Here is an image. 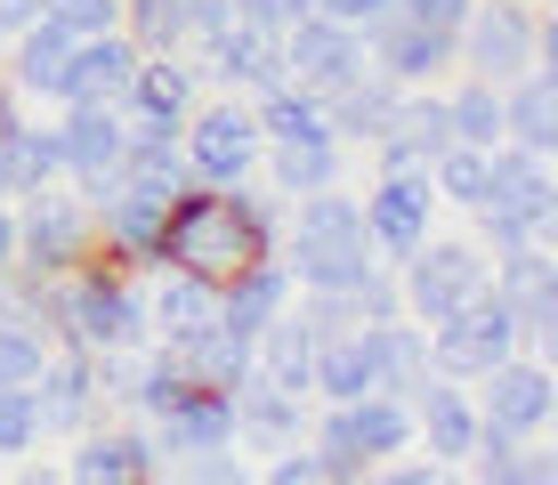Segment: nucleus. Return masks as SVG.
Here are the masks:
<instances>
[{
    "instance_id": "1",
    "label": "nucleus",
    "mask_w": 558,
    "mask_h": 485,
    "mask_svg": "<svg viewBox=\"0 0 558 485\" xmlns=\"http://www.w3.org/2000/svg\"><path fill=\"white\" fill-rule=\"evenodd\" d=\"M259 251H276V243H267L259 227L243 219L235 186H203V179H186V186L162 203V267H195V276L227 283L243 259H259Z\"/></svg>"
},
{
    "instance_id": "2",
    "label": "nucleus",
    "mask_w": 558,
    "mask_h": 485,
    "mask_svg": "<svg viewBox=\"0 0 558 485\" xmlns=\"http://www.w3.org/2000/svg\"><path fill=\"white\" fill-rule=\"evenodd\" d=\"M526 65H558V33L543 0H470V16L453 25V73L518 82Z\"/></svg>"
},
{
    "instance_id": "3",
    "label": "nucleus",
    "mask_w": 558,
    "mask_h": 485,
    "mask_svg": "<svg viewBox=\"0 0 558 485\" xmlns=\"http://www.w3.org/2000/svg\"><path fill=\"white\" fill-rule=\"evenodd\" d=\"M154 340V316H146V276H130V267L113 259H82L65 276V332L57 348H89V356H106V348H146Z\"/></svg>"
},
{
    "instance_id": "4",
    "label": "nucleus",
    "mask_w": 558,
    "mask_h": 485,
    "mask_svg": "<svg viewBox=\"0 0 558 485\" xmlns=\"http://www.w3.org/2000/svg\"><path fill=\"white\" fill-rule=\"evenodd\" d=\"M179 146H186V179H203V186H235V179H252L259 154H267L252 97H235V89H203V97H195V113L179 122Z\"/></svg>"
},
{
    "instance_id": "5",
    "label": "nucleus",
    "mask_w": 558,
    "mask_h": 485,
    "mask_svg": "<svg viewBox=\"0 0 558 485\" xmlns=\"http://www.w3.org/2000/svg\"><path fill=\"white\" fill-rule=\"evenodd\" d=\"M82 259H98V219L65 179L16 194V267L33 276H73Z\"/></svg>"
},
{
    "instance_id": "6",
    "label": "nucleus",
    "mask_w": 558,
    "mask_h": 485,
    "mask_svg": "<svg viewBox=\"0 0 558 485\" xmlns=\"http://www.w3.org/2000/svg\"><path fill=\"white\" fill-rule=\"evenodd\" d=\"M486 291L510 307V324H518V348L550 356V340H558V251H550L543 235L486 251Z\"/></svg>"
},
{
    "instance_id": "7",
    "label": "nucleus",
    "mask_w": 558,
    "mask_h": 485,
    "mask_svg": "<svg viewBox=\"0 0 558 485\" xmlns=\"http://www.w3.org/2000/svg\"><path fill=\"white\" fill-rule=\"evenodd\" d=\"M397 291H405V316L413 324H446L453 307H470L486 291V251L470 235H421L413 259H397Z\"/></svg>"
},
{
    "instance_id": "8",
    "label": "nucleus",
    "mask_w": 558,
    "mask_h": 485,
    "mask_svg": "<svg viewBox=\"0 0 558 485\" xmlns=\"http://www.w3.org/2000/svg\"><path fill=\"white\" fill-rule=\"evenodd\" d=\"M356 203H364V235H373V259H380V267L413 259L421 235L437 227V186H429V170H373V186H364Z\"/></svg>"
},
{
    "instance_id": "9",
    "label": "nucleus",
    "mask_w": 558,
    "mask_h": 485,
    "mask_svg": "<svg viewBox=\"0 0 558 485\" xmlns=\"http://www.w3.org/2000/svg\"><path fill=\"white\" fill-rule=\"evenodd\" d=\"M470 397H477L486 421H502L518 437H550V421H558V373H550V356H534V348H518V356H502L494 373H477Z\"/></svg>"
},
{
    "instance_id": "10",
    "label": "nucleus",
    "mask_w": 558,
    "mask_h": 485,
    "mask_svg": "<svg viewBox=\"0 0 558 485\" xmlns=\"http://www.w3.org/2000/svg\"><path fill=\"white\" fill-rule=\"evenodd\" d=\"M502 356H518V324L494 291H477L470 307H453L446 324H429V373H453V380H477L494 373Z\"/></svg>"
},
{
    "instance_id": "11",
    "label": "nucleus",
    "mask_w": 558,
    "mask_h": 485,
    "mask_svg": "<svg viewBox=\"0 0 558 485\" xmlns=\"http://www.w3.org/2000/svg\"><path fill=\"white\" fill-rule=\"evenodd\" d=\"M73 453H65V477H82V485H146V477H162V453H154V437H146V421H89V429H73L65 437Z\"/></svg>"
},
{
    "instance_id": "12",
    "label": "nucleus",
    "mask_w": 558,
    "mask_h": 485,
    "mask_svg": "<svg viewBox=\"0 0 558 485\" xmlns=\"http://www.w3.org/2000/svg\"><path fill=\"white\" fill-rule=\"evenodd\" d=\"M364 57H373V73H389L397 89H421V82H446L453 73V33L389 9V16L364 25Z\"/></svg>"
},
{
    "instance_id": "13",
    "label": "nucleus",
    "mask_w": 558,
    "mask_h": 485,
    "mask_svg": "<svg viewBox=\"0 0 558 485\" xmlns=\"http://www.w3.org/2000/svg\"><path fill=\"white\" fill-rule=\"evenodd\" d=\"M453 146V122H446V82H421V89H397V113L373 146V170H429L437 154Z\"/></svg>"
},
{
    "instance_id": "14",
    "label": "nucleus",
    "mask_w": 558,
    "mask_h": 485,
    "mask_svg": "<svg viewBox=\"0 0 558 485\" xmlns=\"http://www.w3.org/2000/svg\"><path fill=\"white\" fill-rule=\"evenodd\" d=\"M33 413H41V437H73L106 413V388H98V356L89 348H49L41 373H33Z\"/></svg>"
},
{
    "instance_id": "15",
    "label": "nucleus",
    "mask_w": 558,
    "mask_h": 485,
    "mask_svg": "<svg viewBox=\"0 0 558 485\" xmlns=\"http://www.w3.org/2000/svg\"><path fill=\"white\" fill-rule=\"evenodd\" d=\"M405 404H413V453L461 470V453H470V437H477V397H470V380L421 373V380L405 388Z\"/></svg>"
},
{
    "instance_id": "16",
    "label": "nucleus",
    "mask_w": 558,
    "mask_h": 485,
    "mask_svg": "<svg viewBox=\"0 0 558 485\" xmlns=\"http://www.w3.org/2000/svg\"><path fill=\"white\" fill-rule=\"evenodd\" d=\"M373 65L364 57V33L356 25H340V16H316L307 9L292 33H283V82H307V89H340V82H356V73Z\"/></svg>"
},
{
    "instance_id": "17",
    "label": "nucleus",
    "mask_w": 558,
    "mask_h": 485,
    "mask_svg": "<svg viewBox=\"0 0 558 485\" xmlns=\"http://www.w3.org/2000/svg\"><path fill=\"white\" fill-rule=\"evenodd\" d=\"M227 397H235V445L243 453H283V445H300L307 421H316V397H300V388H283L267 373L235 380Z\"/></svg>"
},
{
    "instance_id": "18",
    "label": "nucleus",
    "mask_w": 558,
    "mask_h": 485,
    "mask_svg": "<svg viewBox=\"0 0 558 485\" xmlns=\"http://www.w3.org/2000/svg\"><path fill=\"white\" fill-rule=\"evenodd\" d=\"M486 203L494 210H518L534 235H558V170L550 154H526V146H486Z\"/></svg>"
},
{
    "instance_id": "19",
    "label": "nucleus",
    "mask_w": 558,
    "mask_h": 485,
    "mask_svg": "<svg viewBox=\"0 0 558 485\" xmlns=\"http://www.w3.org/2000/svg\"><path fill=\"white\" fill-rule=\"evenodd\" d=\"M146 437H154V453H162V470H179V461L210 453V445H235V397L195 380L179 404H170V413L146 421Z\"/></svg>"
},
{
    "instance_id": "20",
    "label": "nucleus",
    "mask_w": 558,
    "mask_h": 485,
    "mask_svg": "<svg viewBox=\"0 0 558 485\" xmlns=\"http://www.w3.org/2000/svg\"><path fill=\"white\" fill-rule=\"evenodd\" d=\"M203 65V89H235V97H259L267 82H283V33H259V25H227L210 33V41L195 49Z\"/></svg>"
},
{
    "instance_id": "21",
    "label": "nucleus",
    "mask_w": 558,
    "mask_h": 485,
    "mask_svg": "<svg viewBox=\"0 0 558 485\" xmlns=\"http://www.w3.org/2000/svg\"><path fill=\"white\" fill-rule=\"evenodd\" d=\"M65 57H73V33L57 16H41L16 41H0V73H9V89L25 106H65Z\"/></svg>"
},
{
    "instance_id": "22",
    "label": "nucleus",
    "mask_w": 558,
    "mask_h": 485,
    "mask_svg": "<svg viewBox=\"0 0 558 485\" xmlns=\"http://www.w3.org/2000/svg\"><path fill=\"white\" fill-rule=\"evenodd\" d=\"M138 57H146V49L130 41L122 25H113V33H82L73 57H65V106H122Z\"/></svg>"
},
{
    "instance_id": "23",
    "label": "nucleus",
    "mask_w": 558,
    "mask_h": 485,
    "mask_svg": "<svg viewBox=\"0 0 558 485\" xmlns=\"http://www.w3.org/2000/svg\"><path fill=\"white\" fill-rule=\"evenodd\" d=\"M292 300H300V283H292V267H283V251H259V259H243L235 276L219 283V324H235V332L259 340Z\"/></svg>"
},
{
    "instance_id": "24",
    "label": "nucleus",
    "mask_w": 558,
    "mask_h": 485,
    "mask_svg": "<svg viewBox=\"0 0 558 485\" xmlns=\"http://www.w3.org/2000/svg\"><path fill=\"white\" fill-rule=\"evenodd\" d=\"M98 259L130 267V276H154V267H162V203L138 194L130 179H122V194L98 210Z\"/></svg>"
},
{
    "instance_id": "25",
    "label": "nucleus",
    "mask_w": 558,
    "mask_h": 485,
    "mask_svg": "<svg viewBox=\"0 0 558 485\" xmlns=\"http://www.w3.org/2000/svg\"><path fill=\"white\" fill-rule=\"evenodd\" d=\"M195 97H203V65H195V49H162V57H138L122 113H138V122H170V130H179L186 113H195Z\"/></svg>"
},
{
    "instance_id": "26",
    "label": "nucleus",
    "mask_w": 558,
    "mask_h": 485,
    "mask_svg": "<svg viewBox=\"0 0 558 485\" xmlns=\"http://www.w3.org/2000/svg\"><path fill=\"white\" fill-rule=\"evenodd\" d=\"M461 470L477 485H558V461L543 453V437H518L486 413H477V437H470V453H461Z\"/></svg>"
},
{
    "instance_id": "27",
    "label": "nucleus",
    "mask_w": 558,
    "mask_h": 485,
    "mask_svg": "<svg viewBox=\"0 0 558 485\" xmlns=\"http://www.w3.org/2000/svg\"><path fill=\"white\" fill-rule=\"evenodd\" d=\"M146 316H154V340H186L203 324H219V283L195 276V267H154L146 276Z\"/></svg>"
},
{
    "instance_id": "28",
    "label": "nucleus",
    "mask_w": 558,
    "mask_h": 485,
    "mask_svg": "<svg viewBox=\"0 0 558 485\" xmlns=\"http://www.w3.org/2000/svg\"><path fill=\"white\" fill-rule=\"evenodd\" d=\"M340 429H349V445L364 453V470H380V461L413 453V404L397 397V388H364V397L340 404Z\"/></svg>"
},
{
    "instance_id": "29",
    "label": "nucleus",
    "mask_w": 558,
    "mask_h": 485,
    "mask_svg": "<svg viewBox=\"0 0 558 485\" xmlns=\"http://www.w3.org/2000/svg\"><path fill=\"white\" fill-rule=\"evenodd\" d=\"M57 146H65V179L122 170L130 122H122V106H57Z\"/></svg>"
},
{
    "instance_id": "30",
    "label": "nucleus",
    "mask_w": 558,
    "mask_h": 485,
    "mask_svg": "<svg viewBox=\"0 0 558 485\" xmlns=\"http://www.w3.org/2000/svg\"><path fill=\"white\" fill-rule=\"evenodd\" d=\"M502 138L526 154H558V65H526L502 82Z\"/></svg>"
},
{
    "instance_id": "31",
    "label": "nucleus",
    "mask_w": 558,
    "mask_h": 485,
    "mask_svg": "<svg viewBox=\"0 0 558 485\" xmlns=\"http://www.w3.org/2000/svg\"><path fill=\"white\" fill-rule=\"evenodd\" d=\"M389 113H397V82H389V73H373V65H364L356 82L324 89V122H332L340 146H373L380 130H389Z\"/></svg>"
},
{
    "instance_id": "32",
    "label": "nucleus",
    "mask_w": 558,
    "mask_h": 485,
    "mask_svg": "<svg viewBox=\"0 0 558 485\" xmlns=\"http://www.w3.org/2000/svg\"><path fill=\"white\" fill-rule=\"evenodd\" d=\"M259 179L276 186L283 203H300V194L349 179V146H340V138H316V146H267V154H259Z\"/></svg>"
},
{
    "instance_id": "33",
    "label": "nucleus",
    "mask_w": 558,
    "mask_h": 485,
    "mask_svg": "<svg viewBox=\"0 0 558 485\" xmlns=\"http://www.w3.org/2000/svg\"><path fill=\"white\" fill-rule=\"evenodd\" d=\"M252 113H259V138H267V146H316V138H332L324 97L307 89V82H267V89L252 97Z\"/></svg>"
},
{
    "instance_id": "34",
    "label": "nucleus",
    "mask_w": 558,
    "mask_h": 485,
    "mask_svg": "<svg viewBox=\"0 0 558 485\" xmlns=\"http://www.w3.org/2000/svg\"><path fill=\"white\" fill-rule=\"evenodd\" d=\"M364 348H373V388H405L429 373V324H413V316H389V324H356Z\"/></svg>"
},
{
    "instance_id": "35",
    "label": "nucleus",
    "mask_w": 558,
    "mask_h": 485,
    "mask_svg": "<svg viewBox=\"0 0 558 485\" xmlns=\"http://www.w3.org/2000/svg\"><path fill=\"white\" fill-rule=\"evenodd\" d=\"M373 388V348H364V332L349 324V332H324L316 340V364H307V397L316 404H349Z\"/></svg>"
},
{
    "instance_id": "36",
    "label": "nucleus",
    "mask_w": 558,
    "mask_h": 485,
    "mask_svg": "<svg viewBox=\"0 0 558 485\" xmlns=\"http://www.w3.org/2000/svg\"><path fill=\"white\" fill-rule=\"evenodd\" d=\"M0 179H9V203L16 194H33V186H49V179H65V146H57V122H16L9 138H0Z\"/></svg>"
},
{
    "instance_id": "37",
    "label": "nucleus",
    "mask_w": 558,
    "mask_h": 485,
    "mask_svg": "<svg viewBox=\"0 0 558 485\" xmlns=\"http://www.w3.org/2000/svg\"><path fill=\"white\" fill-rule=\"evenodd\" d=\"M446 122H453L461 146H502V82L446 73Z\"/></svg>"
},
{
    "instance_id": "38",
    "label": "nucleus",
    "mask_w": 558,
    "mask_h": 485,
    "mask_svg": "<svg viewBox=\"0 0 558 485\" xmlns=\"http://www.w3.org/2000/svg\"><path fill=\"white\" fill-rule=\"evenodd\" d=\"M316 340H324L316 324H307L300 307H283V316L259 332V373H267V380H283V388H300V397H307V364H316Z\"/></svg>"
},
{
    "instance_id": "39",
    "label": "nucleus",
    "mask_w": 558,
    "mask_h": 485,
    "mask_svg": "<svg viewBox=\"0 0 558 485\" xmlns=\"http://www.w3.org/2000/svg\"><path fill=\"white\" fill-rule=\"evenodd\" d=\"M283 267H292L300 291H349L356 276H373V243H332V251H283Z\"/></svg>"
},
{
    "instance_id": "40",
    "label": "nucleus",
    "mask_w": 558,
    "mask_h": 485,
    "mask_svg": "<svg viewBox=\"0 0 558 485\" xmlns=\"http://www.w3.org/2000/svg\"><path fill=\"white\" fill-rule=\"evenodd\" d=\"M122 33H130L146 57L186 49V0H122Z\"/></svg>"
},
{
    "instance_id": "41",
    "label": "nucleus",
    "mask_w": 558,
    "mask_h": 485,
    "mask_svg": "<svg viewBox=\"0 0 558 485\" xmlns=\"http://www.w3.org/2000/svg\"><path fill=\"white\" fill-rule=\"evenodd\" d=\"M41 453V413H33V380H0V461Z\"/></svg>"
},
{
    "instance_id": "42",
    "label": "nucleus",
    "mask_w": 558,
    "mask_h": 485,
    "mask_svg": "<svg viewBox=\"0 0 558 485\" xmlns=\"http://www.w3.org/2000/svg\"><path fill=\"white\" fill-rule=\"evenodd\" d=\"M49 16L82 41V33H113L122 25V0H49Z\"/></svg>"
},
{
    "instance_id": "43",
    "label": "nucleus",
    "mask_w": 558,
    "mask_h": 485,
    "mask_svg": "<svg viewBox=\"0 0 558 485\" xmlns=\"http://www.w3.org/2000/svg\"><path fill=\"white\" fill-rule=\"evenodd\" d=\"M179 477H203V485H243V477H252V461H243V445H210V453L179 461Z\"/></svg>"
},
{
    "instance_id": "44",
    "label": "nucleus",
    "mask_w": 558,
    "mask_h": 485,
    "mask_svg": "<svg viewBox=\"0 0 558 485\" xmlns=\"http://www.w3.org/2000/svg\"><path fill=\"white\" fill-rule=\"evenodd\" d=\"M307 9H316V0H235V16H243V25H259V33H292Z\"/></svg>"
},
{
    "instance_id": "45",
    "label": "nucleus",
    "mask_w": 558,
    "mask_h": 485,
    "mask_svg": "<svg viewBox=\"0 0 558 485\" xmlns=\"http://www.w3.org/2000/svg\"><path fill=\"white\" fill-rule=\"evenodd\" d=\"M227 25H235V0H186V49H203Z\"/></svg>"
},
{
    "instance_id": "46",
    "label": "nucleus",
    "mask_w": 558,
    "mask_h": 485,
    "mask_svg": "<svg viewBox=\"0 0 558 485\" xmlns=\"http://www.w3.org/2000/svg\"><path fill=\"white\" fill-rule=\"evenodd\" d=\"M267 485H316V453H307V437L283 445V453L267 461Z\"/></svg>"
},
{
    "instance_id": "47",
    "label": "nucleus",
    "mask_w": 558,
    "mask_h": 485,
    "mask_svg": "<svg viewBox=\"0 0 558 485\" xmlns=\"http://www.w3.org/2000/svg\"><path fill=\"white\" fill-rule=\"evenodd\" d=\"M389 9H397V16H421V25H446V33H453L461 16H470V0H389Z\"/></svg>"
},
{
    "instance_id": "48",
    "label": "nucleus",
    "mask_w": 558,
    "mask_h": 485,
    "mask_svg": "<svg viewBox=\"0 0 558 485\" xmlns=\"http://www.w3.org/2000/svg\"><path fill=\"white\" fill-rule=\"evenodd\" d=\"M316 16H340V25H373V16H389V0H316Z\"/></svg>"
},
{
    "instance_id": "49",
    "label": "nucleus",
    "mask_w": 558,
    "mask_h": 485,
    "mask_svg": "<svg viewBox=\"0 0 558 485\" xmlns=\"http://www.w3.org/2000/svg\"><path fill=\"white\" fill-rule=\"evenodd\" d=\"M49 16V0H0V41H16L25 25H41Z\"/></svg>"
},
{
    "instance_id": "50",
    "label": "nucleus",
    "mask_w": 558,
    "mask_h": 485,
    "mask_svg": "<svg viewBox=\"0 0 558 485\" xmlns=\"http://www.w3.org/2000/svg\"><path fill=\"white\" fill-rule=\"evenodd\" d=\"M373 477H389V485H437V477H446V461H380Z\"/></svg>"
},
{
    "instance_id": "51",
    "label": "nucleus",
    "mask_w": 558,
    "mask_h": 485,
    "mask_svg": "<svg viewBox=\"0 0 558 485\" xmlns=\"http://www.w3.org/2000/svg\"><path fill=\"white\" fill-rule=\"evenodd\" d=\"M25 113H33V106H25V97H16L9 82H0V138H9V130H16V122H25Z\"/></svg>"
},
{
    "instance_id": "52",
    "label": "nucleus",
    "mask_w": 558,
    "mask_h": 485,
    "mask_svg": "<svg viewBox=\"0 0 558 485\" xmlns=\"http://www.w3.org/2000/svg\"><path fill=\"white\" fill-rule=\"evenodd\" d=\"M16 259V203H0V267Z\"/></svg>"
},
{
    "instance_id": "53",
    "label": "nucleus",
    "mask_w": 558,
    "mask_h": 485,
    "mask_svg": "<svg viewBox=\"0 0 558 485\" xmlns=\"http://www.w3.org/2000/svg\"><path fill=\"white\" fill-rule=\"evenodd\" d=\"M0 82H9V73H0Z\"/></svg>"
}]
</instances>
